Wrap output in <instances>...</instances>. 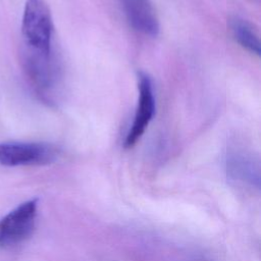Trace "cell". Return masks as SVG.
Here are the masks:
<instances>
[{
    "label": "cell",
    "mask_w": 261,
    "mask_h": 261,
    "mask_svg": "<svg viewBox=\"0 0 261 261\" xmlns=\"http://www.w3.org/2000/svg\"><path fill=\"white\" fill-rule=\"evenodd\" d=\"M54 25L49 6L44 0H27L21 20L24 48L48 53L53 51Z\"/></svg>",
    "instance_id": "1"
},
{
    "label": "cell",
    "mask_w": 261,
    "mask_h": 261,
    "mask_svg": "<svg viewBox=\"0 0 261 261\" xmlns=\"http://www.w3.org/2000/svg\"><path fill=\"white\" fill-rule=\"evenodd\" d=\"M22 64L39 95L44 99H51L60 82V68L53 51L44 53L24 48Z\"/></svg>",
    "instance_id": "2"
},
{
    "label": "cell",
    "mask_w": 261,
    "mask_h": 261,
    "mask_svg": "<svg viewBox=\"0 0 261 261\" xmlns=\"http://www.w3.org/2000/svg\"><path fill=\"white\" fill-rule=\"evenodd\" d=\"M57 157V149L47 143L3 142L0 143V164L4 166L45 165Z\"/></svg>",
    "instance_id": "3"
},
{
    "label": "cell",
    "mask_w": 261,
    "mask_h": 261,
    "mask_svg": "<svg viewBox=\"0 0 261 261\" xmlns=\"http://www.w3.org/2000/svg\"><path fill=\"white\" fill-rule=\"evenodd\" d=\"M38 211V199L28 200L0 219V246L17 245L34 231Z\"/></svg>",
    "instance_id": "4"
},
{
    "label": "cell",
    "mask_w": 261,
    "mask_h": 261,
    "mask_svg": "<svg viewBox=\"0 0 261 261\" xmlns=\"http://www.w3.org/2000/svg\"><path fill=\"white\" fill-rule=\"evenodd\" d=\"M138 103L133 122L124 139V147L132 148L142 138L156 111L153 82L147 72H138Z\"/></svg>",
    "instance_id": "5"
},
{
    "label": "cell",
    "mask_w": 261,
    "mask_h": 261,
    "mask_svg": "<svg viewBox=\"0 0 261 261\" xmlns=\"http://www.w3.org/2000/svg\"><path fill=\"white\" fill-rule=\"evenodd\" d=\"M122 8L129 24L137 32L156 37L159 33V20L149 0H121Z\"/></svg>",
    "instance_id": "6"
},
{
    "label": "cell",
    "mask_w": 261,
    "mask_h": 261,
    "mask_svg": "<svg viewBox=\"0 0 261 261\" xmlns=\"http://www.w3.org/2000/svg\"><path fill=\"white\" fill-rule=\"evenodd\" d=\"M231 34L236 41L247 51L257 56L260 55L259 35L253 25L245 19L234 17L229 22Z\"/></svg>",
    "instance_id": "7"
},
{
    "label": "cell",
    "mask_w": 261,
    "mask_h": 261,
    "mask_svg": "<svg viewBox=\"0 0 261 261\" xmlns=\"http://www.w3.org/2000/svg\"><path fill=\"white\" fill-rule=\"evenodd\" d=\"M251 159V157L244 153H232L228 159V168L230 172L242 177L254 176V173H258V171H255L254 162Z\"/></svg>",
    "instance_id": "8"
}]
</instances>
